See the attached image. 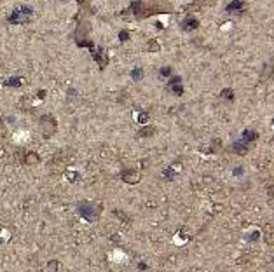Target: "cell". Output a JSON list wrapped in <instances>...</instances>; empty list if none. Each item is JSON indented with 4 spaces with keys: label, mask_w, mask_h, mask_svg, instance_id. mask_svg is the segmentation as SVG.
Wrapping results in <instances>:
<instances>
[{
    "label": "cell",
    "mask_w": 274,
    "mask_h": 272,
    "mask_svg": "<svg viewBox=\"0 0 274 272\" xmlns=\"http://www.w3.org/2000/svg\"><path fill=\"white\" fill-rule=\"evenodd\" d=\"M120 39L126 40V39H128V33H126V31H122V33H120Z\"/></svg>",
    "instance_id": "cell-7"
},
{
    "label": "cell",
    "mask_w": 274,
    "mask_h": 272,
    "mask_svg": "<svg viewBox=\"0 0 274 272\" xmlns=\"http://www.w3.org/2000/svg\"><path fill=\"white\" fill-rule=\"evenodd\" d=\"M239 7H243V4H241V2H234V4L227 5V9H229V11H232V9H239Z\"/></svg>",
    "instance_id": "cell-3"
},
{
    "label": "cell",
    "mask_w": 274,
    "mask_h": 272,
    "mask_svg": "<svg viewBox=\"0 0 274 272\" xmlns=\"http://www.w3.org/2000/svg\"><path fill=\"white\" fill-rule=\"evenodd\" d=\"M131 75H133V79H136V80H138V79H142V70H140V68H136V70L133 72Z\"/></svg>",
    "instance_id": "cell-4"
},
{
    "label": "cell",
    "mask_w": 274,
    "mask_h": 272,
    "mask_svg": "<svg viewBox=\"0 0 274 272\" xmlns=\"http://www.w3.org/2000/svg\"><path fill=\"white\" fill-rule=\"evenodd\" d=\"M5 86H12V87H16V86H19L21 84V80L19 79H16V77H12V79H9V80H5Z\"/></svg>",
    "instance_id": "cell-2"
},
{
    "label": "cell",
    "mask_w": 274,
    "mask_h": 272,
    "mask_svg": "<svg viewBox=\"0 0 274 272\" xmlns=\"http://www.w3.org/2000/svg\"><path fill=\"white\" fill-rule=\"evenodd\" d=\"M30 18H31V11L28 7H23L19 11H14V14L11 16L9 21L11 23H26Z\"/></svg>",
    "instance_id": "cell-1"
},
{
    "label": "cell",
    "mask_w": 274,
    "mask_h": 272,
    "mask_svg": "<svg viewBox=\"0 0 274 272\" xmlns=\"http://www.w3.org/2000/svg\"><path fill=\"white\" fill-rule=\"evenodd\" d=\"M28 161H30V162H37V161H39V157H37V155H30V157H28Z\"/></svg>",
    "instance_id": "cell-6"
},
{
    "label": "cell",
    "mask_w": 274,
    "mask_h": 272,
    "mask_svg": "<svg viewBox=\"0 0 274 272\" xmlns=\"http://www.w3.org/2000/svg\"><path fill=\"white\" fill-rule=\"evenodd\" d=\"M161 73H163V75H169V73H171V70L166 66V68H163V70H161Z\"/></svg>",
    "instance_id": "cell-5"
}]
</instances>
